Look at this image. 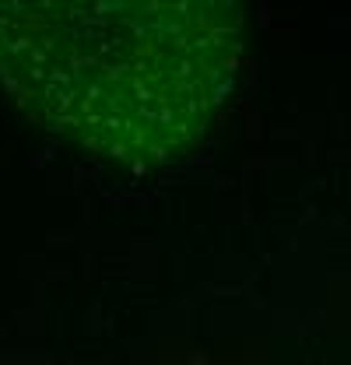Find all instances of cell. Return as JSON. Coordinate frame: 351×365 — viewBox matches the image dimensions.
<instances>
[{"label": "cell", "mask_w": 351, "mask_h": 365, "mask_svg": "<svg viewBox=\"0 0 351 365\" xmlns=\"http://www.w3.org/2000/svg\"><path fill=\"white\" fill-rule=\"evenodd\" d=\"M235 46L221 4H0V85L43 127L133 165L204 130Z\"/></svg>", "instance_id": "cell-1"}]
</instances>
